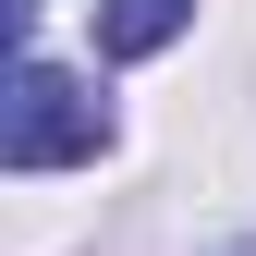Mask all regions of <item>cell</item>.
I'll return each mask as SVG.
<instances>
[{
	"instance_id": "obj_1",
	"label": "cell",
	"mask_w": 256,
	"mask_h": 256,
	"mask_svg": "<svg viewBox=\"0 0 256 256\" xmlns=\"http://www.w3.org/2000/svg\"><path fill=\"white\" fill-rule=\"evenodd\" d=\"M98 98H86L61 61H24L12 74V122H0V158L12 171H61V158H98Z\"/></svg>"
},
{
	"instance_id": "obj_2",
	"label": "cell",
	"mask_w": 256,
	"mask_h": 256,
	"mask_svg": "<svg viewBox=\"0 0 256 256\" xmlns=\"http://www.w3.org/2000/svg\"><path fill=\"white\" fill-rule=\"evenodd\" d=\"M183 24H196V0H98V49L110 61H158Z\"/></svg>"
}]
</instances>
